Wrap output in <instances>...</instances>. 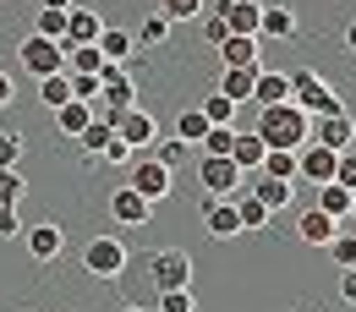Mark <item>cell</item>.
Masks as SVG:
<instances>
[{
  "label": "cell",
  "mask_w": 356,
  "mask_h": 312,
  "mask_svg": "<svg viewBox=\"0 0 356 312\" xmlns=\"http://www.w3.org/2000/svg\"><path fill=\"white\" fill-rule=\"evenodd\" d=\"M258 72H264V66H258ZM258 72H247V66H225L214 93H225L230 104H252V83H258Z\"/></svg>",
  "instance_id": "obj_16"
},
{
  "label": "cell",
  "mask_w": 356,
  "mask_h": 312,
  "mask_svg": "<svg viewBox=\"0 0 356 312\" xmlns=\"http://www.w3.org/2000/svg\"><path fill=\"white\" fill-rule=\"evenodd\" d=\"M115 137H121V142H127V148H143V142H154V137H159V126H154V115H148V110H121V115H115Z\"/></svg>",
  "instance_id": "obj_12"
},
{
  "label": "cell",
  "mask_w": 356,
  "mask_h": 312,
  "mask_svg": "<svg viewBox=\"0 0 356 312\" xmlns=\"http://www.w3.org/2000/svg\"><path fill=\"white\" fill-rule=\"evenodd\" d=\"M17 60H22V72H28V77H55V72H66L60 44H55V39H39V33H28V39H22Z\"/></svg>",
  "instance_id": "obj_7"
},
{
  "label": "cell",
  "mask_w": 356,
  "mask_h": 312,
  "mask_svg": "<svg viewBox=\"0 0 356 312\" xmlns=\"http://www.w3.org/2000/svg\"><path fill=\"white\" fill-rule=\"evenodd\" d=\"M285 99H291V77H285V72H258V83H252V104H258V110H268V104H285Z\"/></svg>",
  "instance_id": "obj_17"
},
{
  "label": "cell",
  "mask_w": 356,
  "mask_h": 312,
  "mask_svg": "<svg viewBox=\"0 0 356 312\" xmlns=\"http://www.w3.org/2000/svg\"><path fill=\"white\" fill-rule=\"evenodd\" d=\"M258 176H268V181H296V154H280V148H268L264 165H258Z\"/></svg>",
  "instance_id": "obj_28"
},
{
  "label": "cell",
  "mask_w": 356,
  "mask_h": 312,
  "mask_svg": "<svg viewBox=\"0 0 356 312\" xmlns=\"http://www.w3.org/2000/svg\"><path fill=\"white\" fill-rule=\"evenodd\" d=\"M334 230H340V220H329V214H318V208H302V220H296V236H302L307 247H329Z\"/></svg>",
  "instance_id": "obj_19"
},
{
  "label": "cell",
  "mask_w": 356,
  "mask_h": 312,
  "mask_svg": "<svg viewBox=\"0 0 356 312\" xmlns=\"http://www.w3.org/2000/svg\"><path fill=\"white\" fill-rule=\"evenodd\" d=\"M230 142H236V126H209L197 148H203V154H214V159H230Z\"/></svg>",
  "instance_id": "obj_31"
},
{
  "label": "cell",
  "mask_w": 356,
  "mask_h": 312,
  "mask_svg": "<svg viewBox=\"0 0 356 312\" xmlns=\"http://www.w3.org/2000/svg\"><path fill=\"white\" fill-rule=\"evenodd\" d=\"M83 268H88L93 279H121L127 274V241L121 236H93L88 247H83Z\"/></svg>",
  "instance_id": "obj_4"
},
{
  "label": "cell",
  "mask_w": 356,
  "mask_h": 312,
  "mask_svg": "<svg viewBox=\"0 0 356 312\" xmlns=\"http://www.w3.org/2000/svg\"><path fill=\"white\" fill-rule=\"evenodd\" d=\"M334 159H340V154H329V148H318V142L296 148V181H312V186L334 181Z\"/></svg>",
  "instance_id": "obj_11"
},
{
  "label": "cell",
  "mask_w": 356,
  "mask_h": 312,
  "mask_svg": "<svg viewBox=\"0 0 356 312\" xmlns=\"http://www.w3.org/2000/svg\"><path fill=\"white\" fill-rule=\"evenodd\" d=\"M214 11H220V22L230 28V33H247V39H258V17H264V0H220Z\"/></svg>",
  "instance_id": "obj_10"
},
{
  "label": "cell",
  "mask_w": 356,
  "mask_h": 312,
  "mask_svg": "<svg viewBox=\"0 0 356 312\" xmlns=\"http://www.w3.org/2000/svg\"><path fill=\"white\" fill-rule=\"evenodd\" d=\"M264 154H268V148H264L252 132H236V142H230V165H236L241 176H252V170L264 165Z\"/></svg>",
  "instance_id": "obj_22"
},
{
  "label": "cell",
  "mask_w": 356,
  "mask_h": 312,
  "mask_svg": "<svg viewBox=\"0 0 356 312\" xmlns=\"http://www.w3.org/2000/svg\"><path fill=\"white\" fill-rule=\"evenodd\" d=\"M197 220H203L209 236H220V241L241 236V220H236V203H230V197H203V203H197Z\"/></svg>",
  "instance_id": "obj_9"
},
{
  "label": "cell",
  "mask_w": 356,
  "mask_h": 312,
  "mask_svg": "<svg viewBox=\"0 0 356 312\" xmlns=\"http://www.w3.org/2000/svg\"><path fill=\"white\" fill-rule=\"evenodd\" d=\"M203 6L209 0H159V17L165 22H192V17H203Z\"/></svg>",
  "instance_id": "obj_32"
},
{
  "label": "cell",
  "mask_w": 356,
  "mask_h": 312,
  "mask_svg": "<svg viewBox=\"0 0 356 312\" xmlns=\"http://www.w3.org/2000/svg\"><path fill=\"white\" fill-rule=\"evenodd\" d=\"M6 104H11V77L0 72V110H6Z\"/></svg>",
  "instance_id": "obj_48"
},
{
  "label": "cell",
  "mask_w": 356,
  "mask_h": 312,
  "mask_svg": "<svg viewBox=\"0 0 356 312\" xmlns=\"http://www.w3.org/2000/svg\"><path fill=\"white\" fill-rule=\"evenodd\" d=\"M203 33H209V44H214V49H220L225 39H230V28L220 22V11H209V17H203Z\"/></svg>",
  "instance_id": "obj_43"
},
{
  "label": "cell",
  "mask_w": 356,
  "mask_h": 312,
  "mask_svg": "<svg viewBox=\"0 0 356 312\" xmlns=\"http://www.w3.org/2000/svg\"><path fill=\"white\" fill-rule=\"evenodd\" d=\"M121 312H143V307H121Z\"/></svg>",
  "instance_id": "obj_51"
},
{
  "label": "cell",
  "mask_w": 356,
  "mask_h": 312,
  "mask_svg": "<svg viewBox=\"0 0 356 312\" xmlns=\"http://www.w3.org/2000/svg\"><path fill=\"white\" fill-rule=\"evenodd\" d=\"M110 137H115V126H110V121H88V132H83V154H88V159H99V154L110 148Z\"/></svg>",
  "instance_id": "obj_33"
},
{
  "label": "cell",
  "mask_w": 356,
  "mask_h": 312,
  "mask_svg": "<svg viewBox=\"0 0 356 312\" xmlns=\"http://www.w3.org/2000/svg\"><path fill=\"white\" fill-rule=\"evenodd\" d=\"M307 126H312V115H307V110H296V104L285 99V104H268V110H258V126H252V137H258L264 148L296 154V148H307Z\"/></svg>",
  "instance_id": "obj_1"
},
{
  "label": "cell",
  "mask_w": 356,
  "mask_h": 312,
  "mask_svg": "<svg viewBox=\"0 0 356 312\" xmlns=\"http://www.w3.org/2000/svg\"><path fill=\"white\" fill-rule=\"evenodd\" d=\"M334 181H340L346 192H356V148H346V154L334 159Z\"/></svg>",
  "instance_id": "obj_40"
},
{
  "label": "cell",
  "mask_w": 356,
  "mask_h": 312,
  "mask_svg": "<svg viewBox=\"0 0 356 312\" xmlns=\"http://www.w3.org/2000/svg\"><path fill=\"white\" fill-rule=\"evenodd\" d=\"M28 224L17 220V208H0V241H11V236H22Z\"/></svg>",
  "instance_id": "obj_45"
},
{
  "label": "cell",
  "mask_w": 356,
  "mask_h": 312,
  "mask_svg": "<svg viewBox=\"0 0 356 312\" xmlns=\"http://www.w3.org/2000/svg\"><path fill=\"white\" fill-rule=\"evenodd\" d=\"M220 60L225 66H247V72H258L264 60H258V39H247V33H230L220 44Z\"/></svg>",
  "instance_id": "obj_20"
},
{
  "label": "cell",
  "mask_w": 356,
  "mask_h": 312,
  "mask_svg": "<svg viewBox=\"0 0 356 312\" xmlns=\"http://www.w3.org/2000/svg\"><path fill=\"white\" fill-rule=\"evenodd\" d=\"M203 132H209V121H203V110H186L176 121V137L181 142H203Z\"/></svg>",
  "instance_id": "obj_36"
},
{
  "label": "cell",
  "mask_w": 356,
  "mask_h": 312,
  "mask_svg": "<svg viewBox=\"0 0 356 312\" xmlns=\"http://www.w3.org/2000/svg\"><path fill=\"white\" fill-rule=\"evenodd\" d=\"M346 224L356 230V192H351V208H346Z\"/></svg>",
  "instance_id": "obj_50"
},
{
  "label": "cell",
  "mask_w": 356,
  "mask_h": 312,
  "mask_svg": "<svg viewBox=\"0 0 356 312\" xmlns=\"http://www.w3.org/2000/svg\"><path fill=\"white\" fill-rule=\"evenodd\" d=\"M346 49H351V55H356V17H351V22H346Z\"/></svg>",
  "instance_id": "obj_49"
},
{
  "label": "cell",
  "mask_w": 356,
  "mask_h": 312,
  "mask_svg": "<svg viewBox=\"0 0 356 312\" xmlns=\"http://www.w3.org/2000/svg\"><path fill=\"white\" fill-rule=\"evenodd\" d=\"M22 247H28L39 263H49V258H60L66 236H60V224H28V230H22Z\"/></svg>",
  "instance_id": "obj_14"
},
{
  "label": "cell",
  "mask_w": 356,
  "mask_h": 312,
  "mask_svg": "<svg viewBox=\"0 0 356 312\" xmlns=\"http://www.w3.org/2000/svg\"><path fill=\"white\" fill-rule=\"evenodd\" d=\"M99 159H104V165H132V148H127L121 137H110V148H104Z\"/></svg>",
  "instance_id": "obj_44"
},
{
  "label": "cell",
  "mask_w": 356,
  "mask_h": 312,
  "mask_svg": "<svg viewBox=\"0 0 356 312\" xmlns=\"http://www.w3.org/2000/svg\"><path fill=\"white\" fill-rule=\"evenodd\" d=\"M340 302L356 307V268H340Z\"/></svg>",
  "instance_id": "obj_46"
},
{
  "label": "cell",
  "mask_w": 356,
  "mask_h": 312,
  "mask_svg": "<svg viewBox=\"0 0 356 312\" xmlns=\"http://www.w3.org/2000/svg\"><path fill=\"white\" fill-rule=\"evenodd\" d=\"M329 258H334L340 268H356V230L346 220H340V230L329 236Z\"/></svg>",
  "instance_id": "obj_26"
},
{
  "label": "cell",
  "mask_w": 356,
  "mask_h": 312,
  "mask_svg": "<svg viewBox=\"0 0 356 312\" xmlns=\"http://www.w3.org/2000/svg\"><path fill=\"white\" fill-rule=\"evenodd\" d=\"M17 197H22V176L17 170H0V208H17Z\"/></svg>",
  "instance_id": "obj_41"
},
{
  "label": "cell",
  "mask_w": 356,
  "mask_h": 312,
  "mask_svg": "<svg viewBox=\"0 0 356 312\" xmlns=\"http://www.w3.org/2000/svg\"><path fill=\"white\" fill-rule=\"evenodd\" d=\"M127 186H132L143 203H159V197H170L176 170H165L159 159H132V165H127Z\"/></svg>",
  "instance_id": "obj_5"
},
{
  "label": "cell",
  "mask_w": 356,
  "mask_h": 312,
  "mask_svg": "<svg viewBox=\"0 0 356 312\" xmlns=\"http://www.w3.org/2000/svg\"><path fill=\"white\" fill-rule=\"evenodd\" d=\"M93 49H99L104 60H121V66H127V60L137 55V39L127 33V28H104V33L93 39Z\"/></svg>",
  "instance_id": "obj_21"
},
{
  "label": "cell",
  "mask_w": 356,
  "mask_h": 312,
  "mask_svg": "<svg viewBox=\"0 0 356 312\" xmlns=\"http://www.w3.org/2000/svg\"><path fill=\"white\" fill-rule=\"evenodd\" d=\"M17 159H22V137L0 132V170H17Z\"/></svg>",
  "instance_id": "obj_39"
},
{
  "label": "cell",
  "mask_w": 356,
  "mask_h": 312,
  "mask_svg": "<svg viewBox=\"0 0 356 312\" xmlns=\"http://www.w3.org/2000/svg\"><path fill=\"white\" fill-rule=\"evenodd\" d=\"M241 181H247V192H252V197L264 203L268 214L291 208V197H296V181H268V176H258V170H252V176H241Z\"/></svg>",
  "instance_id": "obj_13"
},
{
  "label": "cell",
  "mask_w": 356,
  "mask_h": 312,
  "mask_svg": "<svg viewBox=\"0 0 356 312\" xmlns=\"http://www.w3.org/2000/svg\"><path fill=\"white\" fill-rule=\"evenodd\" d=\"M318 214H329V220H346V208H351V192L340 186V181H323L318 186V203H312Z\"/></svg>",
  "instance_id": "obj_24"
},
{
  "label": "cell",
  "mask_w": 356,
  "mask_h": 312,
  "mask_svg": "<svg viewBox=\"0 0 356 312\" xmlns=\"http://www.w3.org/2000/svg\"><path fill=\"white\" fill-rule=\"evenodd\" d=\"M154 142H159V148H154V159H159L165 170H176L181 154H186V142H181V137H154Z\"/></svg>",
  "instance_id": "obj_38"
},
{
  "label": "cell",
  "mask_w": 356,
  "mask_h": 312,
  "mask_svg": "<svg viewBox=\"0 0 356 312\" xmlns=\"http://www.w3.org/2000/svg\"><path fill=\"white\" fill-rule=\"evenodd\" d=\"M39 99H44L49 110L72 104V77H66V72H55V77H39Z\"/></svg>",
  "instance_id": "obj_29"
},
{
  "label": "cell",
  "mask_w": 356,
  "mask_h": 312,
  "mask_svg": "<svg viewBox=\"0 0 356 312\" xmlns=\"http://www.w3.org/2000/svg\"><path fill=\"white\" fill-rule=\"evenodd\" d=\"M39 6H44V11H72L77 0H39Z\"/></svg>",
  "instance_id": "obj_47"
},
{
  "label": "cell",
  "mask_w": 356,
  "mask_h": 312,
  "mask_svg": "<svg viewBox=\"0 0 356 312\" xmlns=\"http://www.w3.org/2000/svg\"><path fill=\"white\" fill-rule=\"evenodd\" d=\"M285 77H291V104H296V110H307V115H334V110H346V104H340V93L329 88L312 66L285 72Z\"/></svg>",
  "instance_id": "obj_2"
},
{
  "label": "cell",
  "mask_w": 356,
  "mask_h": 312,
  "mask_svg": "<svg viewBox=\"0 0 356 312\" xmlns=\"http://www.w3.org/2000/svg\"><path fill=\"white\" fill-rule=\"evenodd\" d=\"M154 312H192V290H159V307Z\"/></svg>",
  "instance_id": "obj_42"
},
{
  "label": "cell",
  "mask_w": 356,
  "mask_h": 312,
  "mask_svg": "<svg viewBox=\"0 0 356 312\" xmlns=\"http://www.w3.org/2000/svg\"><path fill=\"white\" fill-rule=\"evenodd\" d=\"M203 121H209V126H230V121H236V104H230L225 93H209V99H203Z\"/></svg>",
  "instance_id": "obj_34"
},
{
  "label": "cell",
  "mask_w": 356,
  "mask_h": 312,
  "mask_svg": "<svg viewBox=\"0 0 356 312\" xmlns=\"http://www.w3.org/2000/svg\"><path fill=\"white\" fill-rule=\"evenodd\" d=\"M307 142L329 148V154H346V148H356V121L346 115V110H334V115H312Z\"/></svg>",
  "instance_id": "obj_6"
},
{
  "label": "cell",
  "mask_w": 356,
  "mask_h": 312,
  "mask_svg": "<svg viewBox=\"0 0 356 312\" xmlns=\"http://www.w3.org/2000/svg\"><path fill=\"white\" fill-rule=\"evenodd\" d=\"M236 220H241V230H264L274 214H268V208L252 197V192H241V197H236Z\"/></svg>",
  "instance_id": "obj_27"
},
{
  "label": "cell",
  "mask_w": 356,
  "mask_h": 312,
  "mask_svg": "<svg viewBox=\"0 0 356 312\" xmlns=\"http://www.w3.org/2000/svg\"><path fill=\"white\" fill-rule=\"evenodd\" d=\"M33 33L60 44V39H66V11H44V6H39V22H33Z\"/></svg>",
  "instance_id": "obj_35"
},
{
  "label": "cell",
  "mask_w": 356,
  "mask_h": 312,
  "mask_svg": "<svg viewBox=\"0 0 356 312\" xmlns=\"http://www.w3.org/2000/svg\"><path fill=\"white\" fill-rule=\"evenodd\" d=\"M99 33H104V22H99L93 6H72L66 11V44H93Z\"/></svg>",
  "instance_id": "obj_15"
},
{
  "label": "cell",
  "mask_w": 356,
  "mask_h": 312,
  "mask_svg": "<svg viewBox=\"0 0 356 312\" xmlns=\"http://www.w3.org/2000/svg\"><path fill=\"white\" fill-rule=\"evenodd\" d=\"M110 214H115V224H148V214H154V203H143L132 186H121L115 197H110Z\"/></svg>",
  "instance_id": "obj_18"
},
{
  "label": "cell",
  "mask_w": 356,
  "mask_h": 312,
  "mask_svg": "<svg viewBox=\"0 0 356 312\" xmlns=\"http://www.w3.org/2000/svg\"><path fill=\"white\" fill-rule=\"evenodd\" d=\"M66 77H72V99H83V104H93V99H99V77H93V72H66Z\"/></svg>",
  "instance_id": "obj_37"
},
{
  "label": "cell",
  "mask_w": 356,
  "mask_h": 312,
  "mask_svg": "<svg viewBox=\"0 0 356 312\" xmlns=\"http://www.w3.org/2000/svg\"><path fill=\"white\" fill-rule=\"evenodd\" d=\"M197 181H203V197H230V192L241 186V170H236L230 159H214V154H203V165H197Z\"/></svg>",
  "instance_id": "obj_8"
},
{
  "label": "cell",
  "mask_w": 356,
  "mask_h": 312,
  "mask_svg": "<svg viewBox=\"0 0 356 312\" xmlns=\"http://www.w3.org/2000/svg\"><path fill=\"white\" fill-rule=\"evenodd\" d=\"M296 33V17L285 11V6H264V17H258V39H291Z\"/></svg>",
  "instance_id": "obj_23"
},
{
  "label": "cell",
  "mask_w": 356,
  "mask_h": 312,
  "mask_svg": "<svg viewBox=\"0 0 356 312\" xmlns=\"http://www.w3.org/2000/svg\"><path fill=\"white\" fill-rule=\"evenodd\" d=\"M88 121H93V110L83 104V99H72V104L55 110V126H60L66 137H83V132H88Z\"/></svg>",
  "instance_id": "obj_25"
},
{
  "label": "cell",
  "mask_w": 356,
  "mask_h": 312,
  "mask_svg": "<svg viewBox=\"0 0 356 312\" xmlns=\"http://www.w3.org/2000/svg\"><path fill=\"white\" fill-rule=\"evenodd\" d=\"M132 39H137L143 49H154V44H165V39H170V22H165V17L154 11V17H143V28H137Z\"/></svg>",
  "instance_id": "obj_30"
},
{
  "label": "cell",
  "mask_w": 356,
  "mask_h": 312,
  "mask_svg": "<svg viewBox=\"0 0 356 312\" xmlns=\"http://www.w3.org/2000/svg\"><path fill=\"white\" fill-rule=\"evenodd\" d=\"M148 274H154V290H192V252L186 247H159L148 258Z\"/></svg>",
  "instance_id": "obj_3"
}]
</instances>
